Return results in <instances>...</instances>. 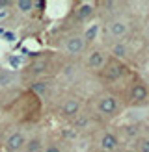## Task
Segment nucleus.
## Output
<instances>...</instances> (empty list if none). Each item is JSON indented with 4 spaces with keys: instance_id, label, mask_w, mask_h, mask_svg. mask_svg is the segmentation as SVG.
Here are the masks:
<instances>
[{
    "instance_id": "nucleus-1",
    "label": "nucleus",
    "mask_w": 149,
    "mask_h": 152,
    "mask_svg": "<svg viewBox=\"0 0 149 152\" xmlns=\"http://www.w3.org/2000/svg\"><path fill=\"white\" fill-rule=\"evenodd\" d=\"M95 111L99 113L103 117H114L117 115L119 111H121V102H119V98L110 95V93H103L95 98Z\"/></svg>"
},
{
    "instance_id": "nucleus-2",
    "label": "nucleus",
    "mask_w": 149,
    "mask_h": 152,
    "mask_svg": "<svg viewBox=\"0 0 149 152\" xmlns=\"http://www.w3.org/2000/svg\"><path fill=\"white\" fill-rule=\"evenodd\" d=\"M86 39L82 34H71L62 41V48L67 56H80L86 48Z\"/></svg>"
},
{
    "instance_id": "nucleus-3",
    "label": "nucleus",
    "mask_w": 149,
    "mask_h": 152,
    "mask_svg": "<svg viewBox=\"0 0 149 152\" xmlns=\"http://www.w3.org/2000/svg\"><path fill=\"white\" fill-rule=\"evenodd\" d=\"M28 135L22 130H11L4 139V150L6 152H22L26 145Z\"/></svg>"
},
{
    "instance_id": "nucleus-4",
    "label": "nucleus",
    "mask_w": 149,
    "mask_h": 152,
    "mask_svg": "<svg viewBox=\"0 0 149 152\" xmlns=\"http://www.w3.org/2000/svg\"><path fill=\"white\" fill-rule=\"evenodd\" d=\"M106 34H108L110 39H114V41H123L125 37L129 35V22L121 17L112 19L106 24Z\"/></svg>"
},
{
    "instance_id": "nucleus-5",
    "label": "nucleus",
    "mask_w": 149,
    "mask_h": 152,
    "mask_svg": "<svg viewBox=\"0 0 149 152\" xmlns=\"http://www.w3.org/2000/svg\"><path fill=\"white\" fill-rule=\"evenodd\" d=\"M106 63H108V56L101 48H93L86 54V67L91 71H103Z\"/></svg>"
},
{
    "instance_id": "nucleus-6",
    "label": "nucleus",
    "mask_w": 149,
    "mask_h": 152,
    "mask_svg": "<svg viewBox=\"0 0 149 152\" xmlns=\"http://www.w3.org/2000/svg\"><path fill=\"white\" fill-rule=\"evenodd\" d=\"M97 147H99L103 152H117V148H119V137L114 132L104 130V132L99 134V137H97Z\"/></svg>"
},
{
    "instance_id": "nucleus-7",
    "label": "nucleus",
    "mask_w": 149,
    "mask_h": 152,
    "mask_svg": "<svg viewBox=\"0 0 149 152\" xmlns=\"http://www.w3.org/2000/svg\"><path fill=\"white\" fill-rule=\"evenodd\" d=\"M127 74V67L123 61H117V59H112V61H108L106 65H104L103 69V76L110 82H116L119 78H123V76Z\"/></svg>"
},
{
    "instance_id": "nucleus-8",
    "label": "nucleus",
    "mask_w": 149,
    "mask_h": 152,
    "mask_svg": "<svg viewBox=\"0 0 149 152\" xmlns=\"http://www.w3.org/2000/svg\"><path fill=\"white\" fill-rule=\"evenodd\" d=\"M80 111H82V102H80V98H77V96L65 98V100L62 102V106H60V113H62V117H65V119L78 117Z\"/></svg>"
},
{
    "instance_id": "nucleus-9",
    "label": "nucleus",
    "mask_w": 149,
    "mask_h": 152,
    "mask_svg": "<svg viewBox=\"0 0 149 152\" xmlns=\"http://www.w3.org/2000/svg\"><path fill=\"white\" fill-rule=\"evenodd\" d=\"M50 69V61H49V58H35L32 59V63L28 65V76H32V78H41V76H45L49 72Z\"/></svg>"
},
{
    "instance_id": "nucleus-10",
    "label": "nucleus",
    "mask_w": 149,
    "mask_h": 152,
    "mask_svg": "<svg viewBox=\"0 0 149 152\" xmlns=\"http://www.w3.org/2000/svg\"><path fill=\"white\" fill-rule=\"evenodd\" d=\"M147 96H149V89L145 83H134V86L131 87V93H129V98H131V102L132 104H142V102H145L147 100Z\"/></svg>"
},
{
    "instance_id": "nucleus-11",
    "label": "nucleus",
    "mask_w": 149,
    "mask_h": 152,
    "mask_svg": "<svg viewBox=\"0 0 149 152\" xmlns=\"http://www.w3.org/2000/svg\"><path fill=\"white\" fill-rule=\"evenodd\" d=\"M110 54L114 56L117 61H123V59L129 58L131 48H129V45H127L125 41H114L110 45Z\"/></svg>"
},
{
    "instance_id": "nucleus-12",
    "label": "nucleus",
    "mask_w": 149,
    "mask_h": 152,
    "mask_svg": "<svg viewBox=\"0 0 149 152\" xmlns=\"http://www.w3.org/2000/svg\"><path fill=\"white\" fill-rule=\"evenodd\" d=\"M93 17V4H80L77 7V11H74V19H77L78 22H86Z\"/></svg>"
},
{
    "instance_id": "nucleus-13",
    "label": "nucleus",
    "mask_w": 149,
    "mask_h": 152,
    "mask_svg": "<svg viewBox=\"0 0 149 152\" xmlns=\"http://www.w3.org/2000/svg\"><path fill=\"white\" fill-rule=\"evenodd\" d=\"M43 147H45V141L41 135H32V137L26 139V145H24V150L22 152H43Z\"/></svg>"
},
{
    "instance_id": "nucleus-14",
    "label": "nucleus",
    "mask_w": 149,
    "mask_h": 152,
    "mask_svg": "<svg viewBox=\"0 0 149 152\" xmlns=\"http://www.w3.org/2000/svg\"><path fill=\"white\" fill-rule=\"evenodd\" d=\"M17 82H19L17 72H13V71H0V87H2V89L17 86Z\"/></svg>"
},
{
    "instance_id": "nucleus-15",
    "label": "nucleus",
    "mask_w": 149,
    "mask_h": 152,
    "mask_svg": "<svg viewBox=\"0 0 149 152\" xmlns=\"http://www.w3.org/2000/svg\"><path fill=\"white\" fill-rule=\"evenodd\" d=\"M34 91L35 95H39V96H45L50 91V83L47 82V80H35L34 83H32V87H30Z\"/></svg>"
},
{
    "instance_id": "nucleus-16",
    "label": "nucleus",
    "mask_w": 149,
    "mask_h": 152,
    "mask_svg": "<svg viewBox=\"0 0 149 152\" xmlns=\"http://www.w3.org/2000/svg\"><path fill=\"white\" fill-rule=\"evenodd\" d=\"M35 2H32V0H19V2H15V7L21 11V13H24V15H28V13H32L34 10H35Z\"/></svg>"
},
{
    "instance_id": "nucleus-17",
    "label": "nucleus",
    "mask_w": 149,
    "mask_h": 152,
    "mask_svg": "<svg viewBox=\"0 0 149 152\" xmlns=\"http://www.w3.org/2000/svg\"><path fill=\"white\" fill-rule=\"evenodd\" d=\"M97 32H99V28H97V26H89V28H86V32L82 34V35H84V39H86V43H91V41H95Z\"/></svg>"
},
{
    "instance_id": "nucleus-18",
    "label": "nucleus",
    "mask_w": 149,
    "mask_h": 152,
    "mask_svg": "<svg viewBox=\"0 0 149 152\" xmlns=\"http://www.w3.org/2000/svg\"><path fill=\"white\" fill-rule=\"evenodd\" d=\"M136 150L138 152H149V137H140L136 141Z\"/></svg>"
},
{
    "instance_id": "nucleus-19",
    "label": "nucleus",
    "mask_w": 149,
    "mask_h": 152,
    "mask_svg": "<svg viewBox=\"0 0 149 152\" xmlns=\"http://www.w3.org/2000/svg\"><path fill=\"white\" fill-rule=\"evenodd\" d=\"M74 126H77V128H88V126H89V117H88V115H78V117H74Z\"/></svg>"
},
{
    "instance_id": "nucleus-20",
    "label": "nucleus",
    "mask_w": 149,
    "mask_h": 152,
    "mask_svg": "<svg viewBox=\"0 0 149 152\" xmlns=\"http://www.w3.org/2000/svg\"><path fill=\"white\" fill-rule=\"evenodd\" d=\"M43 152H63V148H62V145H58V143H45Z\"/></svg>"
},
{
    "instance_id": "nucleus-21",
    "label": "nucleus",
    "mask_w": 149,
    "mask_h": 152,
    "mask_svg": "<svg viewBox=\"0 0 149 152\" xmlns=\"http://www.w3.org/2000/svg\"><path fill=\"white\" fill-rule=\"evenodd\" d=\"M147 32H149V20H147Z\"/></svg>"
}]
</instances>
